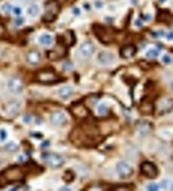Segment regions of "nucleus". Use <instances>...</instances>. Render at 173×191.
<instances>
[{
    "label": "nucleus",
    "instance_id": "obj_29",
    "mask_svg": "<svg viewBox=\"0 0 173 191\" xmlns=\"http://www.w3.org/2000/svg\"><path fill=\"white\" fill-rule=\"evenodd\" d=\"M63 68H64V69L66 70V71H70V70H72V69H73V66H72V64H70V63L66 62V63H65V64H64Z\"/></svg>",
    "mask_w": 173,
    "mask_h": 191
},
{
    "label": "nucleus",
    "instance_id": "obj_34",
    "mask_svg": "<svg viewBox=\"0 0 173 191\" xmlns=\"http://www.w3.org/2000/svg\"><path fill=\"white\" fill-rule=\"evenodd\" d=\"M60 191H72V190L67 187H64L60 189Z\"/></svg>",
    "mask_w": 173,
    "mask_h": 191
},
{
    "label": "nucleus",
    "instance_id": "obj_30",
    "mask_svg": "<svg viewBox=\"0 0 173 191\" xmlns=\"http://www.w3.org/2000/svg\"><path fill=\"white\" fill-rule=\"evenodd\" d=\"M73 14L75 15V16H80L81 14V11L80 8H79V7H74V8L73 9Z\"/></svg>",
    "mask_w": 173,
    "mask_h": 191
},
{
    "label": "nucleus",
    "instance_id": "obj_7",
    "mask_svg": "<svg viewBox=\"0 0 173 191\" xmlns=\"http://www.w3.org/2000/svg\"><path fill=\"white\" fill-rule=\"evenodd\" d=\"M141 172L145 176L149 178H154L157 175V168L152 162L145 161L141 164Z\"/></svg>",
    "mask_w": 173,
    "mask_h": 191
},
{
    "label": "nucleus",
    "instance_id": "obj_25",
    "mask_svg": "<svg viewBox=\"0 0 173 191\" xmlns=\"http://www.w3.org/2000/svg\"><path fill=\"white\" fill-rule=\"evenodd\" d=\"M14 23L16 24L17 26H22L24 23H25V19L22 18V17H17L16 20H14Z\"/></svg>",
    "mask_w": 173,
    "mask_h": 191
},
{
    "label": "nucleus",
    "instance_id": "obj_11",
    "mask_svg": "<svg viewBox=\"0 0 173 191\" xmlns=\"http://www.w3.org/2000/svg\"><path fill=\"white\" fill-rule=\"evenodd\" d=\"M137 52V48L134 45H126L121 49L120 55L125 59H128L133 58Z\"/></svg>",
    "mask_w": 173,
    "mask_h": 191
},
{
    "label": "nucleus",
    "instance_id": "obj_4",
    "mask_svg": "<svg viewBox=\"0 0 173 191\" xmlns=\"http://www.w3.org/2000/svg\"><path fill=\"white\" fill-rule=\"evenodd\" d=\"M43 160L49 166L54 168H58L64 164V159L56 154H46L42 157Z\"/></svg>",
    "mask_w": 173,
    "mask_h": 191
},
{
    "label": "nucleus",
    "instance_id": "obj_33",
    "mask_svg": "<svg viewBox=\"0 0 173 191\" xmlns=\"http://www.w3.org/2000/svg\"><path fill=\"white\" fill-rule=\"evenodd\" d=\"M95 6H96V7L98 8V9H100V8L102 7V3L101 2L97 1V2H96V3H95Z\"/></svg>",
    "mask_w": 173,
    "mask_h": 191
},
{
    "label": "nucleus",
    "instance_id": "obj_35",
    "mask_svg": "<svg viewBox=\"0 0 173 191\" xmlns=\"http://www.w3.org/2000/svg\"><path fill=\"white\" fill-rule=\"evenodd\" d=\"M9 191H17V189H16V188H13V189L10 190Z\"/></svg>",
    "mask_w": 173,
    "mask_h": 191
},
{
    "label": "nucleus",
    "instance_id": "obj_6",
    "mask_svg": "<svg viewBox=\"0 0 173 191\" xmlns=\"http://www.w3.org/2000/svg\"><path fill=\"white\" fill-rule=\"evenodd\" d=\"M96 52V47L91 41H85L79 47V53L83 58H90Z\"/></svg>",
    "mask_w": 173,
    "mask_h": 191
},
{
    "label": "nucleus",
    "instance_id": "obj_27",
    "mask_svg": "<svg viewBox=\"0 0 173 191\" xmlns=\"http://www.w3.org/2000/svg\"><path fill=\"white\" fill-rule=\"evenodd\" d=\"M7 137V133L6 130L5 129H1L0 130V140H6Z\"/></svg>",
    "mask_w": 173,
    "mask_h": 191
},
{
    "label": "nucleus",
    "instance_id": "obj_18",
    "mask_svg": "<svg viewBox=\"0 0 173 191\" xmlns=\"http://www.w3.org/2000/svg\"><path fill=\"white\" fill-rule=\"evenodd\" d=\"M146 55L147 58H149L150 59L156 58L159 55V51L157 49H155V48H151V49L148 50Z\"/></svg>",
    "mask_w": 173,
    "mask_h": 191
},
{
    "label": "nucleus",
    "instance_id": "obj_19",
    "mask_svg": "<svg viewBox=\"0 0 173 191\" xmlns=\"http://www.w3.org/2000/svg\"><path fill=\"white\" fill-rule=\"evenodd\" d=\"M1 10H2V13H4L5 14H8L11 12H12L13 7L9 2H5L1 6Z\"/></svg>",
    "mask_w": 173,
    "mask_h": 191
},
{
    "label": "nucleus",
    "instance_id": "obj_16",
    "mask_svg": "<svg viewBox=\"0 0 173 191\" xmlns=\"http://www.w3.org/2000/svg\"><path fill=\"white\" fill-rule=\"evenodd\" d=\"M40 12V6L37 4H33L31 5H30L28 8V14L31 17H36L39 15Z\"/></svg>",
    "mask_w": 173,
    "mask_h": 191
},
{
    "label": "nucleus",
    "instance_id": "obj_8",
    "mask_svg": "<svg viewBox=\"0 0 173 191\" xmlns=\"http://www.w3.org/2000/svg\"><path fill=\"white\" fill-rule=\"evenodd\" d=\"M117 171L121 178H128L133 174V169L129 164L124 161L119 162L117 164Z\"/></svg>",
    "mask_w": 173,
    "mask_h": 191
},
{
    "label": "nucleus",
    "instance_id": "obj_28",
    "mask_svg": "<svg viewBox=\"0 0 173 191\" xmlns=\"http://www.w3.org/2000/svg\"><path fill=\"white\" fill-rule=\"evenodd\" d=\"M22 121L26 124H29L32 121V117L30 115H25L22 118Z\"/></svg>",
    "mask_w": 173,
    "mask_h": 191
},
{
    "label": "nucleus",
    "instance_id": "obj_22",
    "mask_svg": "<svg viewBox=\"0 0 173 191\" xmlns=\"http://www.w3.org/2000/svg\"><path fill=\"white\" fill-rule=\"evenodd\" d=\"M12 13H13L14 16H17V17H20V16H22V13H23V10L20 6H15V7H13Z\"/></svg>",
    "mask_w": 173,
    "mask_h": 191
},
{
    "label": "nucleus",
    "instance_id": "obj_3",
    "mask_svg": "<svg viewBox=\"0 0 173 191\" xmlns=\"http://www.w3.org/2000/svg\"><path fill=\"white\" fill-rule=\"evenodd\" d=\"M8 90L14 95H20L24 92L23 83L20 78H11L7 82Z\"/></svg>",
    "mask_w": 173,
    "mask_h": 191
},
{
    "label": "nucleus",
    "instance_id": "obj_32",
    "mask_svg": "<svg viewBox=\"0 0 173 191\" xmlns=\"http://www.w3.org/2000/svg\"><path fill=\"white\" fill-rule=\"evenodd\" d=\"M89 191H102V189L98 186H94V187H92L90 190H89Z\"/></svg>",
    "mask_w": 173,
    "mask_h": 191
},
{
    "label": "nucleus",
    "instance_id": "obj_1",
    "mask_svg": "<svg viewBox=\"0 0 173 191\" xmlns=\"http://www.w3.org/2000/svg\"><path fill=\"white\" fill-rule=\"evenodd\" d=\"M25 176V172L20 167H12L0 174V186H5L7 183L21 180Z\"/></svg>",
    "mask_w": 173,
    "mask_h": 191
},
{
    "label": "nucleus",
    "instance_id": "obj_13",
    "mask_svg": "<svg viewBox=\"0 0 173 191\" xmlns=\"http://www.w3.org/2000/svg\"><path fill=\"white\" fill-rule=\"evenodd\" d=\"M39 43L40 45L45 47H49L54 44V37L52 35L48 33H44L39 37Z\"/></svg>",
    "mask_w": 173,
    "mask_h": 191
},
{
    "label": "nucleus",
    "instance_id": "obj_10",
    "mask_svg": "<svg viewBox=\"0 0 173 191\" xmlns=\"http://www.w3.org/2000/svg\"><path fill=\"white\" fill-rule=\"evenodd\" d=\"M50 120L52 122V123L55 124V125H63L66 122L67 117H66V115L64 112L60 111H57L52 114Z\"/></svg>",
    "mask_w": 173,
    "mask_h": 191
},
{
    "label": "nucleus",
    "instance_id": "obj_14",
    "mask_svg": "<svg viewBox=\"0 0 173 191\" xmlns=\"http://www.w3.org/2000/svg\"><path fill=\"white\" fill-rule=\"evenodd\" d=\"M22 105L21 103L17 101H14L12 102L7 105V112L10 116H14V115L17 114L20 112V109H21Z\"/></svg>",
    "mask_w": 173,
    "mask_h": 191
},
{
    "label": "nucleus",
    "instance_id": "obj_2",
    "mask_svg": "<svg viewBox=\"0 0 173 191\" xmlns=\"http://www.w3.org/2000/svg\"><path fill=\"white\" fill-rule=\"evenodd\" d=\"M173 110V99L166 97L158 101L155 106V111L158 114H167Z\"/></svg>",
    "mask_w": 173,
    "mask_h": 191
},
{
    "label": "nucleus",
    "instance_id": "obj_26",
    "mask_svg": "<svg viewBox=\"0 0 173 191\" xmlns=\"http://www.w3.org/2000/svg\"><path fill=\"white\" fill-rule=\"evenodd\" d=\"M162 61L164 62V64H170L172 62V58L168 55H165L163 56L162 58Z\"/></svg>",
    "mask_w": 173,
    "mask_h": 191
},
{
    "label": "nucleus",
    "instance_id": "obj_5",
    "mask_svg": "<svg viewBox=\"0 0 173 191\" xmlns=\"http://www.w3.org/2000/svg\"><path fill=\"white\" fill-rule=\"evenodd\" d=\"M98 64L102 66H111L116 61V56L113 52L108 51H102L97 55Z\"/></svg>",
    "mask_w": 173,
    "mask_h": 191
},
{
    "label": "nucleus",
    "instance_id": "obj_15",
    "mask_svg": "<svg viewBox=\"0 0 173 191\" xmlns=\"http://www.w3.org/2000/svg\"><path fill=\"white\" fill-rule=\"evenodd\" d=\"M151 126L149 122H141L140 125L138 127L139 133L142 136L147 135L151 131Z\"/></svg>",
    "mask_w": 173,
    "mask_h": 191
},
{
    "label": "nucleus",
    "instance_id": "obj_31",
    "mask_svg": "<svg viewBox=\"0 0 173 191\" xmlns=\"http://www.w3.org/2000/svg\"><path fill=\"white\" fill-rule=\"evenodd\" d=\"M166 38L169 41H173V31L168 33L167 35H166Z\"/></svg>",
    "mask_w": 173,
    "mask_h": 191
},
{
    "label": "nucleus",
    "instance_id": "obj_17",
    "mask_svg": "<svg viewBox=\"0 0 173 191\" xmlns=\"http://www.w3.org/2000/svg\"><path fill=\"white\" fill-rule=\"evenodd\" d=\"M140 111L145 114H149L153 111V107L149 102H143L140 106Z\"/></svg>",
    "mask_w": 173,
    "mask_h": 191
},
{
    "label": "nucleus",
    "instance_id": "obj_24",
    "mask_svg": "<svg viewBox=\"0 0 173 191\" xmlns=\"http://www.w3.org/2000/svg\"><path fill=\"white\" fill-rule=\"evenodd\" d=\"M148 191H159V186L155 183H151L147 187Z\"/></svg>",
    "mask_w": 173,
    "mask_h": 191
},
{
    "label": "nucleus",
    "instance_id": "obj_20",
    "mask_svg": "<svg viewBox=\"0 0 173 191\" xmlns=\"http://www.w3.org/2000/svg\"><path fill=\"white\" fill-rule=\"evenodd\" d=\"M108 111V106L106 105L104 103H101L97 107V112L99 115L101 116H104V115L107 114Z\"/></svg>",
    "mask_w": 173,
    "mask_h": 191
},
{
    "label": "nucleus",
    "instance_id": "obj_21",
    "mask_svg": "<svg viewBox=\"0 0 173 191\" xmlns=\"http://www.w3.org/2000/svg\"><path fill=\"white\" fill-rule=\"evenodd\" d=\"M113 191H133L131 186L122 184V185H117L114 187Z\"/></svg>",
    "mask_w": 173,
    "mask_h": 191
},
{
    "label": "nucleus",
    "instance_id": "obj_9",
    "mask_svg": "<svg viewBox=\"0 0 173 191\" xmlns=\"http://www.w3.org/2000/svg\"><path fill=\"white\" fill-rule=\"evenodd\" d=\"M26 60L29 64L32 66H37L42 61V54L38 51H30L27 54Z\"/></svg>",
    "mask_w": 173,
    "mask_h": 191
},
{
    "label": "nucleus",
    "instance_id": "obj_12",
    "mask_svg": "<svg viewBox=\"0 0 173 191\" xmlns=\"http://www.w3.org/2000/svg\"><path fill=\"white\" fill-rule=\"evenodd\" d=\"M74 93V88L70 85L63 86L58 90V94L62 99H69L73 97Z\"/></svg>",
    "mask_w": 173,
    "mask_h": 191
},
{
    "label": "nucleus",
    "instance_id": "obj_23",
    "mask_svg": "<svg viewBox=\"0 0 173 191\" xmlns=\"http://www.w3.org/2000/svg\"><path fill=\"white\" fill-rule=\"evenodd\" d=\"M6 149L11 152L16 151V149H18V145H17L16 143L11 142V143H10L7 144V146H6Z\"/></svg>",
    "mask_w": 173,
    "mask_h": 191
}]
</instances>
